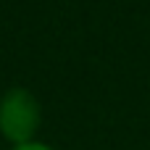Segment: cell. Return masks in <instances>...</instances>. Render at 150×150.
I'll list each match as a JSON object with an SVG mask.
<instances>
[{"label": "cell", "instance_id": "cell-1", "mask_svg": "<svg viewBox=\"0 0 150 150\" xmlns=\"http://www.w3.org/2000/svg\"><path fill=\"white\" fill-rule=\"evenodd\" d=\"M40 127V103L24 87H13L0 100V132L8 142L26 145L34 142V132Z\"/></svg>", "mask_w": 150, "mask_h": 150}, {"label": "cell", "instance_id": "cell-2", "mask_svg": "<svg viewBox=\"0 0 150 150\" xmlns=\"http://www.w3.org/2000/svg\"><path fill=\"white\" fill-rule=\"evenodd\" d=\"M13 150H53V148H47L42 142H26V145H16Z\"/></svg>", "mask_w": 150, "mask_h": 150}]
</instances>
